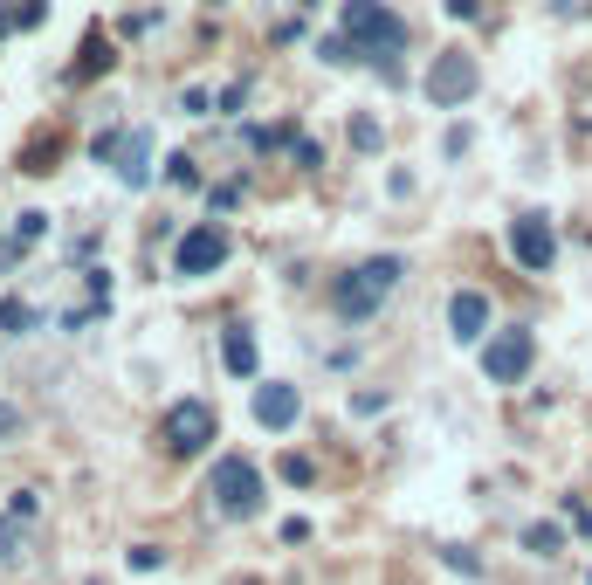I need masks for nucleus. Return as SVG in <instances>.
Masks as SVG:
<instances>
[{
    "label": "nucleus",
    "instance_id": "1",
    "mask_svg": "<svg viewBox=\"0 0 592 585\" xmlns=\"http://www.w3.org/2000/svg\"><path fill=\"white\" fill-rule=\"evenodd\" d=\"M338 28H345V42L358 49L365 69H379L386 83H400L393 56L407 49V21H400L393 7H379V0H345V7H338Z\"/></svg>",
    "mask_w": 592,
    "mask_h": 585
},
{
    "label": "nucleus",
    "instance_id": "2",
    "mask_svg": "<svg viewBox=\"0 0 592 585\" xmlns=\"http://www.w3.org/2000/svg\"><path fill=\"white\" fill-rule=\"evenodd\" d=\"M400 276H407V262L400 255H365L358 269H345V283H338V310L365 324V317H379V303L400 290Z\"/></svg>",
    "mask_w": 592,
    "mask_h": 585
},
{
    "label": "nucleus",
    "instance_id": "3",
    "mask_svg": "<svg viewBox=\"0 0 592 585\" xmlns=\"http://www.w3.org/2000/svg\"><path fill=\"white\" fill-rule=\"evenodd\" d=\"M214 510L221 517H255L262 510V475H255V462H241V455H228V462H214Z\"/></svg>",
    "mask_w": 592,
    "mask_h": 585
},
{
    "label": "nucleus",
    "instance_id": "4",
    "mask_svg": "<svg viewBox=\"0 0 592 585\" xmlns=\"http://www.w3.org/2000/svg\"><path fill=\"white\" fill-rule=\"evenodd\" d=\"M531 358H537V338L517 324V331H503V338H489V345H482V372H489L496 386H517V379L531 372Z\"/></svg>",
    "mask_w": 592,
    "mask_h": 585
},
{
    "label": "nucleus",
    "instance_id": "5",
    "mask_svg": "<svg viewBox=\"0 0 592 585\" xmlns=\"http://www.w3.org/2000/svg\"><path fill=\"white\" fill-rule=\"evenodd\" d=\"M475 83H482L475 56H434V69H427V104L455 111V104H469V97H475Z\"/></svg>",
    "mask_w": 592,
    "mask_h": 585
},
{
    "label": "nucleus",
    "instance_id": "6",
    "mask_svg": "<svg viewBox=\"0 0 592 585\" xmlns=\"http://www.w3.org/2000/svg\"><path fill=\"white\" fill-rule=\"evenodd\" d=\"M221 262H228V228H214V221H207V228H186V234H179V248H173V269H179V276H214Z\"/></svg>",
    "mask_w": 592,
    "mask_h": 585
},
{
    "label": "nucleus",
    "instance_id": "7",
    "mask_svg": "<svg viewBox=\"0 0 592 585\" xmlns=\"http://www.w3.org/2000/svg\"><path fill=\"white\" fill-rule=\"evenodd\" d=\"M214 441V407L207 400H186L166 413V455H200Z\"/></svg>",
    "mask_w": 592,
    "mask_h": 585
},
{
    "label": "nucleus",
    "instance_id": "8",
    "mask_svg": "<svg viewBox=\"0 0 592 585\" xmlns=\"http://www.w3.org/2000/svg\"><path fill=\"white\" fill-rule=\"evenodd\" d=\"M510 255L524 262V269H551L558 262V234L544 214H524V221H510Z\"/></svg>",
    "mask_w": 592,
    "mask_h": 585
},
{
    "label": "nucleus",
    "instance_id": "9",
    "mask_svg": "<svg viewBox=\"0 0 592 585\" xmlns=\"http://www.w3.org/2000/svg\"><path fill=\"white\" fill-rule=\"evenodd\" d=\"M296 413H303V393H296V386H283V379H262V386H255V420H262L269 434L296 427Z\"/></svg>",
    "mask_w": 592,
    "mask_h": 585
},
{
    "label": "nucleus",
    "instance_id": "10",
    "mask_svg": "<svg viewBox=\"0 0 592 585\" xmlns=\"http://www.w3.org/2000/svg\"><path fill=\"white\" fill-rule=\"evenodd\" d=\"M448 331H455L462 345H475V338L489 331V296L482 290H455L448 296Z\"/></svg>",
    "mask_w": 592,
    "mask_h": 585
},
{
    "label": "nucleus",
    "instance_id": "11",
    "mask_svg": "<svg viewBox=\"0 0 592 585\" xmlns=\"http://www.w3.org/2000/svg\"><path fill=\"white\" fill-rule=\"evenodd\" d=\"M118 179H124V186H152V131H145V124H131V138H124Z\"/></svg>",
    "mask_w": 592,
    "mask_h": 585
},
{
    "label": "nucleus",
    "instance_id": "12",
    "mask_svg": "<svg viewBox=\"0 0 592 585\" xmlns=\"http://www.w3.org/2000/svg\"><path fill=\"white\" fill-rule=\"evenodd\" d=\"M255 358H262V351H255V331H228V338H221V365H228V372H235V379H248V372H255Z\"/></svg>",
    "mask_w": 592,
    "mask_h": 585
},
{
    "label": "nucleus",
    "instance_id": "13",
    "mask_svg": "<svg viewBox=\"0 0 592 585\" xmlns=\"http://www.w3.org/2000/svg\"><path fill=\"white\" fill-rule=\"evenodd\" d=\"M21 331H35V303L0 296V338H21Z\"/></svg>",
    "mask_w": 592,
    "mask_h": 585
},
{
    "label": "nucleus",
    "instance_id": "14",
    "mask_svg": "<svg viewBox=\"0 0 592 585\" xmlns=\"http://www.w3.org/2000/svg\"><path fill=\"white\" fill-rule=\"evenodd\" d=\"M524 544H531L537 558H558V551H565V530H558V524H531V530H524Z\"/></svg>",
    "mask_w": 592,
    "mask_h": 585
},
{
    "label": "nucleus",
    "instance_id": "15",
    "mask_svg": "<svg viewBox=\"0 0 592 585\" xmlns=\"http://www.w3.org/2000/svg\"><path fill=\"white\" fill-rule=\"evenodd\" d=\"M104 69H111V42L90 35V49H83V62H76V76H104Z\"/></svg>",
    "mask_w": 592,
    "mask_h": 585
},
{
    "label": "nucleus",
    "instance_id": "16",
    "mask_svg": "<svg viewBox=\"0 0 592 585\" xmlns=\"http://www.w3.org/2000/svg\"><path fill=\"white\" fill-rule=\"evenodd\" d=\"M42 234H49V214H35V207H28V214L14 221V248H35Z\"/></svg>",
    "mask_w": 592,
    "mask_h": 585
},
{
    "label": "nucleus",
    "instance_id": "17",
    "mask_svg": "<svg viewBox=\"0 0 592 585\" xmlns=\"http://www.w3.org/2000/svg\"><path fill=\"white\" fill-rule=\"evenodd\" d=\"M248 145H255V152H276V145H296V131H283V124H255Z\"/></svg>",
    "mask_w": 592,
    "mask_h": 585
},
{
    "label": "nucleus",
    "instance_id": "18",
    "mask_svg": "<svg viewBox=\"0 0 592 585\" xmlns=\"http://www.w3.org/2000/svg\"><path fill=\"white\" fill-rule=\"evenodd\" d=\"M352 145H358V152H379V145H386L379 117H352Z\"/></svg>",
    "mask_w": 592,
    "mask_h": 585
},
{
    "label": "nucleus",
    "instance_id": "19",
    "mask_svg": "<svg viewBox=\"0 0 592 585\" xmlns=\"http://www.w3.org/2000/svg\"><path fill=\"white\" fill-rule=\"evenodd\" d=\"M21 551H28V537H21V517H7V524H0V558L14 565Z\"/></svg>",
    "mask_w": 592,
    "mask_h": 585
},
{
    "label": "nucleus",
    "instance_id": "20",
    "mask_svg": "<svg viewBox=\"0 0 592 585\" xmlns=\"http://www.w3.org/2000/svg\"><path fill=\"white\" fill-rule=\"evenodd\" d=\"M283 482H290V489H303V482H317V468L303 462V455H283Z\"/></svg>",
    "mask_w": 592,
    "mask_h": 585
},
{
    "label": "nucleus",
    "instance_id": "21",
    "mask_svg": "<svg viewBox=\"0 0 592 585\" xmlns=\"http://www.w3.org/2000/svg\"><path fill=\"white\" fill-rule=\"evenodd\" d=\"M290 159L303 166V173H317V166H324V152H317V138H296V145H290Z\"/></svg>",
    "mask_w": 592,
    "mask_h": 585
},
{
    "label": "nucleus",
    "instance_id": "22",
    "mask_svg": "<svg viewBox=\"0 0 592 585\" xmlns=\"http://www.w3.org/2000/svg\"><path fill=\"white\" fill-rule=\"evenodd\" d=\"M35 510H42V496H35V489H14V503H7V517H21V524H28Z\"/></svg>",
    "mask_w": 592,
    "mask_h": 585
},
{
    "label": "nucleus",
    "instance_id": "23",
    "mask_svg": "<svg viewBox=\"0 0 592 585\" xmlns=\"http://www.w3.org/2000/svg\"><path fill=\"white\" fill-rule=\"evenodd\" d=\"M166 558H159V544H131V572H159Z\"/></svg>",
    "mask_w": 592,
    "mask_h": 585
},
{
    "label": "nucleus",
    "instance_id": "24",
    "mask_svg": "<svg viewBox=\"0 0 592 585\" xmlns=\"http://www.w3.org/2000/svg\"><path fill=\"white\" fill-rule=\"evenodd\" d=\"M317 56H324V62H358V49H352V42H345V35H331V42H324Z\"/></svg>",
    "mask_w": 592,
    "mask_h": 585
},
{
    "label": "nucleus",
    "instance_id": "25",
    "mask_svg": "<svg viewBox=\"0 0 592 585\" xmlns=\"http://www.w3.org/2000/svg\"><path fill=\"white\" fill-rule=\"evenodd\" d=\"M14 21H21V28H42V21H49V0H21V14H14Z\"/></svg>",
    "mask_w": 592,
    "mask_h": 585
},
{
    "label": "nucleus",
    "instance_id": "26",
    "mask_svg": "<svg viewBox=\"0 0 592 585\" xmlns=\"http://www.w3.org/2000/svg\"><path fill=\"white\" fill-rule=\"evenodd\" d=\"M166 179H173V186H200V173H193V159H166Z\"/></svg>",
    "mask_w": 592,
    "mask_h": 585
},
{
    "label": "nucleus",
    "instance_id": "27",
    "mask_svg": "<svg viewBox=\"0 0 592 585\" xmlns=\"http://www.w3.org/2000/svg\"><path fill=\"white\" fill-rule=\"evenodd\" d=\"M179 111H186V117H207V111H214V97H207V90H186V97H179Z\"/></svg>",
    "mask_w": 592,
    "mask_h": 585
},
{
    "label": "nucleus",
    "instance_id": "28",
    "mask_svg": "<svg viewBox=\"0 0 592 585\" xmlns=\"http://www.w3.org/2000/svg\"><path fill=\"white\" fill-rule=\"evenodd\" d=\"M448 565H455V572H469V579H475V572H482V558H475L469 544H455V551H448Z\"/></svg>",
    "mask_w": 592,
    "mask_h": 585
},
{
    "label": "nucleus",
    "instance_id": "29",
    "mask_svg": "<svg viewBox=\"0 0 592 585\" xmlns=\"http://www.w3.org/2000/svg\"><path fill=\"white\" fill-rule=\"evenodd\" d=\"M565 517H572V524H579V530H586V537H592V510H586V503H579V496H565Z\"/></svg>",
    "mask_w": 592,
    "mask_h": 585
},
{
    "label": "nucleus",
    "instance_id": "30",
    "mask_svg": "<svg viewBox=\"0 0 592 585\" xmlns=\"http://www.w3.org/2000/svg\"><path fill=\"white\" fill-rule=\"evenodd\" d=\"M441 7H448L455 21H475V14H482V0H441Z\"/></svg>",
    "mask_w": 592,
    "mask_h": 585
},
{
    "label": "nucleus",
    "instance_id": "31",
    "mask_svg": "<svg viewBox=\"0 0 592 585\" xmlns=\"http://www.w3.org/2000/svg\"><path fill=\"white\" fill-rule=\"evenodd\" d=\"M14 427H21V413H14V407H0V434H14Z\"/></svg>",
    "mask_w": 592,
    "mask_h": 585
}]
</instances>
